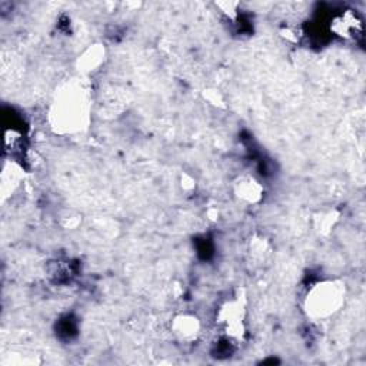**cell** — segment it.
Returning <instances> with one entry per match:
<instances>
[{
	"label": "cell",
	"mask_w": 366,
	"mask_h": 366,
	"mask_svg": "<svg viewBox=\"0 0 366 366\" xmlns=\"http://www.w3.org/2000/svg\"><path fill=\"white\" fill-rule=\"evenodd\" d=\"M90 112L89 87L81 80L71 79L56 90L49 109V122L56 133L73 134L87 127Z\"/></svg>",
	"instance_id": "1"
},
{
	"label": "cell",
	"mask_w": 366,
	"mask_h": 366,
	"mask_svg": "<svg viewBox=\"0 0 366 366\" xmlns=\"http://www.w3.org/2000/svg\"><path fill=\"white\" fill-rule=\"evenodd\" d=\"M346 285L340 279H320L310 285L303 299V310L312 320L335 316L345 305Z\"/></svg>",
	"instance_id": "2"
},
{
	"label": "cell",
	"mask_w": 366,
	"mask_h": 366,
	"mask_svg": "<svg viewBox=\"0 0 366 366\" xmlns=\"http://www.w3.org/2000/svg\"><path fill=\"white\" fill-rule=\"evenodd\" d=\"M216 323L224 337L232 343H239L246 335V299L242 290L227 297L217 309Z\"/></svg>",
	"instance_id": "3"
},
{
	"label": "cell",
	"mask_w": 366,
	"mask_h": 366,
	"mask_svg": "<svg viewBox=\"0 0 366 366\" xmlns=\"http://www.w3.org/2000/svg\"><path fill=\"white\" fill-rule=\"evenodd\" d=\"M170 330L179 342L190 345L199 339L202 333V323L196 315L184 312L173 317L170 323Z\"/></svg>",
	"instance_id": "4"
},
{
	"label": "cell",
	"mask_w": 366,
	"mask_h": 366,
	"mask_svg": "<svg viewBox=\"0 0 366 366\" xmlns=\"http://www.w3.org/2000/svg\"><path fill=\"white\" fill-rule=\"evenodd\" d=\"M233 193L239 202L246 204H256L263 199L264 190L256 177L243 174L233 182Z\"/></svg>",
	"instance_id": "5"
},
{
	"label": "cell",
	"mask_w": 366,
	"mask_h": 366,
	"mask_svg": "<svg viewBox=\"0 0 366 366\" xmlns=\"http://www.w3.org/2000/svg\"><path fill=\"white\" fill-rule=\"evenodd\" d=\"M103 59L104 49L100 44H93L79 57V67L84 73L94 71L103 63Z\"/></svg>",
	"instance_id": "6"
},
{
	"label": "cell",
	"mask_w": 366,
	"mask_h": 366,
	"mask_svg": "<svg viewBox=\"0 0 366 366\" xmlns=\"http://www.w3.org/2000/svg\"><path fill=\"white\" fill-rule=\"evenodd\" d=\"M333 30L342 37H353L360 30V21L352 13H345L335 20Z\"/></svg>",
	"instance_id": "7"
}]
</instances>
